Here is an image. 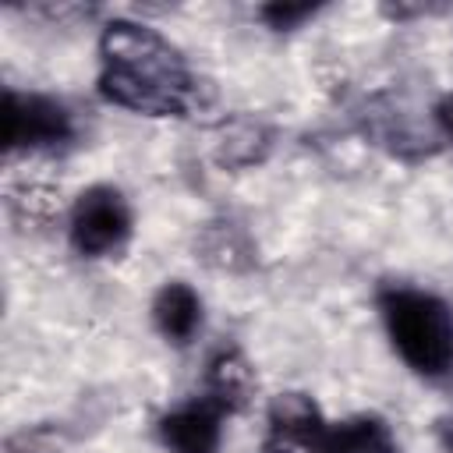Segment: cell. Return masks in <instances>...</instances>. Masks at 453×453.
<instances>
[{"label":"cell","mask_w":453,"mask_h":453,"mask_svg":"<svg viewBox=\"0 0 453 453\" xmlns=\"http://www.w3.org/2000/svg\"><path fill=\"white\" fill-rule=\"evenodd\" d=\"M442 446L453 453V421H446V425H442Z\"/></svg>","instance_id":"cell-15"},{"label":"cell","mask_w":453,"mask_h":453,"mask_svg":"<svg viewBox=\"0 0 453 453\" xmlns=\"http://www.w3.org/2000/svg\"><path fill=\"white\" fill-rule=\"evenodd\" d=\"M64 435L53 425H32L7 439V453H60Z\"/></svg>","instance_id":"cell-12"},{"label":"cell","mask_w":453,"mask_h":453,"mask_svg":"<svg viewBox=\"0 0 453 453\" xmlns=\"http://www.w3.org/2000/svg\"><path fill=\"white\" fill-rule=\"evenodd\" d=\"M315 11H319V4H265V7H258V18L276 32H290L301 21H308Z\"/></svg>","instance_id":"cell-13"},{"label":"cell","mask_w":453,"mask_h":453,"mask_svg":"<svg viewBox=\"0 0 453 453\" xmlns=\"http://www.w3.org/2000/svg\"><path fill=\"white\" fill-rule=\"evenodd\" d=\"M269 152V131L258 120H241L234 127H226V138L219 142V163L223 166H248L258 163Z\"/></svg>","instance_id":"cell-11"},{"label":"cell","mask_w":453,"mask_h":453,"mask_svg":"<svg viewBox=\"0 0 453 453\" xmlns=\"http://www.w3.org/2000/svg\"><path fill=\"white\" fill-rule=\"evenodd\" d=\"M251 389H255V372H251L248 357L241 354V347H219L209 357L205 393L202 396H209L212 403H219L226 414H237L251 400Z\"/></svg>","instance_id":"cell-8"},{"label":"cell","mask_w":453,"mask_h":453,"mask_svg":"<svg viewBox=\"0 0 453 453\" xmlns=\"http://www.w3.org/2000/svg\"><path fill=\"white\" fill-rule=\"evenodd\" d=\"M365 134H372L382 149H389L400 159H421L432 152V145H425V138L411 127L407 113L400 106H393L389 99H372L368 113H365Z\"/></svg>","instance_id":"cell-9"},{"label":"cell","mask_w":453,"mask_h":453,"mask_svg":"<svg viewBox=\"0 0 453 453\" xmlns=\"http://www.w3.org/2000/svg\"><path fill=\"white\" fill-rule=\"evenodd\" d=\"M432 120H435V131H439L446 142H453V92H446V96L435 103Z\"/></svg>","instance_id":"cell-14"},{"label":"cell","mask_w":453,"mask_h":453,"mask_svg":"<svg viewBox=\"0 0 453 453\" xmlns=\"http://www.w3.org/2000/svg\"><path fill=\"white\" fill-rule=\"evenodd\" d=\"M131 234H134L131 205L113 184H96L74 198L67 237L81 258H110L127 248Z\"/></svg>","instance_id":"cell-3"},{"label":"cell","mask_w":453,"mask_h":453,"mask_svg":"<svg viewBox=\"0 0 453 453\" xmlns=\"http://www.w3.org/2000/svg\"><path fill=\"white\" fill-rule=\"evenodd\" d=\"M329 421L308 393H280L265 414V453H319Z\"/></svg>","instance_id":"cell-5"},{"label":"cell","mask_w":453,"mask_h":453,"mask_svg":"<svg viewBox=\"0 0 453 453\" xmlns=\"http://www.w3.org/2000/svg\"><path fill=\"white\" fill-rule=\"evenodd\" d=\"M379 311L411 372L439 379L453 368V308L442 297L418 287H386L379 290Z\"/></svg>","instance_id":"cell-2"},{"label":"cell","mask_w":453,"mask_h":453,"mask_svg":"<svg viewBox=\"0 0 453 453\" xmlns=\"http://www.w3.org/2000/svg\"><path fill=\"white\" fill-rule=\"evenodd\" d=\"M226 411L209 396H195L159 418V439L170 453H219Z\"/></svg>","instance_id":"cell-6"},{"label":"cell","mask_w":453,"mask_h":453,"mask_svg":"<svg viewBox=\"0 0 453 453\" xmlns=\"http://www.w3.org/2000/svg\"><path fill=\"white\" fill-rule=\"evenodd\" d=\"M198 78L180 50L138 21H110L99 35V96L145 117H184L198 106Z\"/></svg>","instance_id":"cell-1"},{"label":"cell","mask_w":453,"mask_h":453,"mask_svg":"<svg viewBox=\"0 0 453 453\" xmlns=\"http://www.w3.org/2000/svg\"><path fill=\"white\" fill-rule=\"evenodd\" d=\"M78 134L74 113L42 92L4 88V152L64 149Z\"/></svg>","instance_id":"cell-4"},{"label":"cell","mask_w":453,"mask_h":453,"mask_svg":"<svg viewBox=\"0 0 453 453\" xmlns=\"http://www.w3.org/2000/svg\"><path fill=\"white\" fill-rule=\"evenodd\" d=\"M152 322L159 329L163 340L184 347L195 340V333L202 329V297L195 287H188L184 280H170L159 287V294L152 297Z\"/></svg>","instance_id":"cell-7"},{"label":"cell","mask_w":453,"mask_h":453,"mask_svg":"<svg viewBox=\"0 0 453 453\" xmlns=\"http://www.w3.org/2000/svg\"><path fill=\"white\" fill-rule=\"evenodd\" d=\"M319 453H396V439L382 418L357 414L340 425H329Z\"/></svg>","instance_id":"cell-10"}]
</instances>
